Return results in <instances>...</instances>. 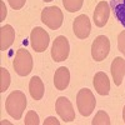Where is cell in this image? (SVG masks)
I'll return each mask as SVG.
<instances>
[{
  "instance_id": "cell-7",
  "label": "cell",
  "mask_w": 125,
  "mask_h": 125,
  "mask_svg": "<svg viewBox=\"0 0 125 125\" xmlns=\"http://www.w3.org/2000/svg\"><path fill=\"white\" fill-rule=\"evenodd\" d=\"M69 51H70V46H69V41L65 36H58L55 38L53 46H51V58L55 62H60L68 59L69 56Z\"/></svg>"
},
{
  "instance_id": "cell-5",
  "label": "cell",
  "mask_w": 125,
  "mask_h": 125,
  "mask_svg": "<svg viewBox=\"0 0 125 125\" xmlns=\"http://www.w3.org/2000/svg\"><path fill=\"white\" fill-rule=\"evenodd\" d=\"M49 34L46 33V30H44L43 28L36 26L31 30L30 33V45L33 48V50H35L36 53H43L45 51L49 46Z\"/></svg>"
},
{
  "instance_id": "cell-13",
  "label": "cell",
  "mask_w": 125,
  "mask_h": 125,
  "mask_svg": "<svg viewBox=\"0 0 125 125\" xmlns=\"http://www.w3.org/2000/svg\"><path fill=\"white\" fill-rule=\"evenodd\" d=\"M94 88H95L96 93L99 94V95H103L105 96L109 94V90H110V81H109V78L108 75L105 74V73L103 71H99L95 74V76H94Z\"/></svg>"
},
{
  "instance_id": "cell-11",
  "label": "cell",
  "mask_w": 125,
  "mask_h": 125,
  "mask_svg": "<svg viewBox=\"0 0 125 125\" xmlns=\"http://www.w3.org/2000/svg\"><path fill=\"white\" fill-rule=\"evenodd\" d=\"M110 71H111L114 84H115L116 86H120L121 83H123V79L125 76V59H123L120 56H116L111 62Z\"/></svg>"
},
{
  "instance_id": "cell-17",
  "label": "cell",
  "mask_w": 125,
  "mask_h": 125,
  "mask_svg": "<svg viewBox=\"0 0 125 125\" xmlns=\"http://www.w3.org/2000/svg\"><path fill=\"white\" fill-rule=\"evenodd\" d=\"M84 0H62V5L69 13H75L83 8Z\"/></svg>"
},
{
  "instance_id": "cell-22",
  "label": "cell",
  "mask_w": 125,
  "mask_h": 125,
  "mask_svg": "<svg viewBox=\"0 0 125 125\" xmlns=\"http://www.w3.org/2000/svg\"><path fill=\"white\" fill-rule=\"evenodd\" d=\"M10 6H11L14 10H20L26 3V0H8Z\"/></svg>"
},
{
  "instance_id": "cell-15",
  "label": "cell",
  "mask_w": 125,
  "mask_h": 125,
  "mask_svg": "<svg viewBox=\"0 0 125 125\" xmlns=\"http://www.w3.org/2000/svg\"><path fill=\"white\" fill-rule=\"evenodd\" d=\"M44 90H45V88L43 84V80L39 76H33L30 79L29 93L34 100H41V98L44 96Z\"/></svg>"
},
{
  "instance_id": "cell-10",
  "label": "cell",
  "mask_w": 125,
  "mask_h": 125,
  "mask_svg": "<svg viewBox=\"0 0 125 125\" xmlns=\"http://www.w3.org/2000/svg\"><path fill=\"white\" fill-rule=\"evenodd\" d=\"M110 5L104 1V0H101V1L98 3L95 10H94V23H95V25L98 28H103L105 26L108 20H109V15H110Z\"/></svg>"
},
{
  "instance_id": "cell-6",
  "label": "cell",
  "mask_w": 125,
  "mask_h": 125,
  "mask_svg": "<svg viewBox=\"0 0 125 125\" xmlns=\"http://www.w3.org/2000/svg\"><path fill=\"white\" fill-rule=\"evenodd\" d=\"M110 41L105 35H99L91 44V56L95 61H103L109 55Z\"/></svg>"
},
{
  "instance_id": "cell-20",
  "label": "cell",
  "mask_w": 125,
  "mask_h": 125,
  "mask_svg": "<svg viewBox=\"0 0 125 125\" xmlns=\"http://www.w3.org/2000/svg\"><path fill=\"white\" fill-rule=\"evenodd\" d=\"M24 124H25V125H39V124H40V121H39V115H38L34 110L28 111L26 116H25V120H24Z\"/></svg>"
},
{
  "instance_id": "cell-18",
  "label": "cell",
  "mask_w": 125,
  "mask_h": 125,
  "mask_svg": "<svg viewBox=\"0 0 125 125\" xmlns=\"http://www.w3.org/2000/svg\"><path fill=\"white\" fill-rule=\"evenodd\" d=\"M10 74L5 68H0V93H4L5 90H8L9 85H10Z\"/></svg>"
},
{
  "instance_id": "cell-21",
  "label": "cell",
  "mask_w": 125,
  "mask_h": 125,
  "mask_svg": "<svg viewBox=\"0 0 125 125\" xmlns=\"http://www.w3.org/2000/svg\"><path fill=\"white\" fill-rule=\"evenodd\" d=\"M118 49L119 51L125 56V30H123L121 33L118 35Z\"/></svg>"
},
{
  "instance_id": "cell-24",
  "label": "cell",
  "mask_w": 125,
  "mask_h": 125,
  "mask_svg": "<svg viewBox=\"0 0 125 125\" xmlns=\"http://www.w3.org/2000/svg\"><path fill=\"white\" fill-rule=\"evenodd\" d=\"M0 8H1V15H0V21H4V19H5V16H6V8H5V4H4L3 0L0 1Z\"/></svg>"
},
{
  "instance_id": "cell-26",
  "label": "cell",
  "mask_w": 125,
  "mask_h": 125,
  "mask_svg": "<svg viewBox=\"0 0 125 125\" xmlns=\"http://www.w3.org/2000/svg\"><path fill=\"white\" fill-rule=\"evenodd\" d=\"M43 1H46V3H49V1H53V0H43Z\"/></svg>"
},
{
  "instance_id": "cell-23",
  "label": "cell",
  "mask_w": 125,
  "mask_h": 125,
  "mask_svg": "<svg viewBox=\"0 0 125 125\" xmlns=\"http://www.w3.org/2000/svg\"><path fill=\"white\" fill-rule=\"evenodd\" d=\"M43 124H44V125H49V124H51V125H59L60 121H59L55 116H49V118H46V119L44 120Z\"/></svg>"
},
{
  "instance_id": "cell-1",
  "label": "cell",
  "mask_w": 125,
  "mask_h": 125,
  "mask_svg": "<svg viewBox=\"0 0 125 125\" xmlns=\"http://www.w3.org/2000/svg\"><path fill=\"white\" fill-rule=\"evenodd\" d=\"M26 105H28L26 96H25V94L20 90H15L13 93H10L9 96L6 98V101H5L6 113L11 118H14L15 120L21 119Z\"/></svg>"
},
{
  "instance_id": "cell-25",
  "label": "cell",
  "mask_w": 125,
  "mask_h": 125,
  "mask_svg": "<svg viewBox=\"0 0 125 125\" xmlns=\"http://www.w3.org/2000/svg\"><path fill=\"white\" fill-rule=\"evenodd\" d=\"M123 120H124V123H125V106H124V109H123Z\"/></svg>"
},
{
  "instance_id": "cell-14",
  "label": "cell",
  "mask_w": 125,
  "mask_h": 125,
  "mask_svg": "<svg viewBox=\"0 0 125 125\" xmlns=\"http://www.w3.org/2000/svg\"><path fill=\"white\" fill-rule=\"evenodd\" d=\"M70 81V73L69 69L65 66H60L56 69L54 74V85L58 90H65Z\"/></svg>"
},
{
  "instance_id": "cell-4",
  "label": "cell",
  "mask_w": 125,
  "mask_h": 125,
  "mask_svg": "<svg viewBox=\"0 0 125 125\" xmlns=\"http://www.w3.org/2000/svg\"><path fill=\"white\" fill-rule=\"evenodd\" d=\"M62 20L64 15L58 6H46L41 11V21L51 30H58L62 25Z\"/></svg>"
},
{
  "instance_id": "cell-12",
  "label": "cell",
  "mask_w": 125,
  "mask_h": 125,
  "mask_svg": "<svg viewBox=\"0 0 125 125\" xmlns=\"http://www.w3.org/2000/svg\"><path fill=\"white\" fill-rule=\"evenodd\" d=\"M15 40V30L11 25H4L0 28V50L5 51L13 45Z\"/></svg>"
},
{
  "instance_id": "cell-3",
  "label": "cell",
  "mask_w": 125,
  "mask_h": 125,
  "mask_svg": "<svg viewBox=\"0 0 125 125\" xmlns=\"http://www.w3.org/2000/svg\"><path fill=\"white\" fill-rule=\"evenodd\" d=\"M95 105H96V99L91 93V90L86 88L80 89L76 95V106L81 115L89 116L95 109Z\"/></svg>"
},
{
  "instance_id": "cell-16",
  "label": "cell",
  "mask_w": 125,
  "mask_h": 125,
  "mask_svg": "<svg viewBox=\"0 0 125 125\" xmlns=\"http://www.w3.org/2000/svg\"><path fill=\"white\" fill-rule=\"evenodd\" d=\"M109 5L115 19L125 28V0H110Z\"/></svg>"
},
{
  "instance_id": "cell-9",
  "label": "cell",
  "mask_w": 125,
  "mask_h": 125,
  "mask_svg": "<svg viewBox=\"0 0 125 125\" xmlns=\"http://www.w3.org/2000/svg\"><path fill=\"white\" fill-rule=\"evenodd\" d=\"M73 31H74L76 38L86 39L91 31V23L89 16L85 14H81L78 18H75L74 23H73Z\"/></svg>"
},
{
  "instance_id": "cell-8",
  "label": "cell",
  "mask_w": 125,
  "mask_h": 125,
  "mask_svg": "<svg viewBox=\"0 0 125 125\" xmlns=\"http://www.w3.org/2000/svg\"><path fill=\"white\" fill-rule=\"evenodd\" d=\"M55 110L58 113V115L61 118V120H64L66 123H70L73 120H75L74 108H73V104L68 98L59 96L56 103H55Z\"/></svg>"
},
{
  "instance_id": "cell-2",
  "label": "cell",
  "mask_w": 125,
  "mask_h": 125,
  "mask_svg": "<svg viewBox=\"0 0 125 125\" xmlns=\"http://www.w3.org/2000/svg\"><path fill=\"white\" fill-rule=\"evenodd\" d=\"M13 68L20 76H26L33 70V56L26 49H19L13 60Z\"/></svg>"
},
{
  "instance_id": "cell-19",
  "label": "cell",
  "mask_w": 125,
  "mask_h": 125,
  "mask_svg": "<svg viewBox=\"0 0 125 125\" xmlns=\"http://www.w3.org/2000/svg\"><path fill=\"white\" fill-rule=\"evenodd\" d=\"M91 124L93 125H109L110 124V118L104 110H100L95 114Z\"/></svg>"
}]
</instances>
